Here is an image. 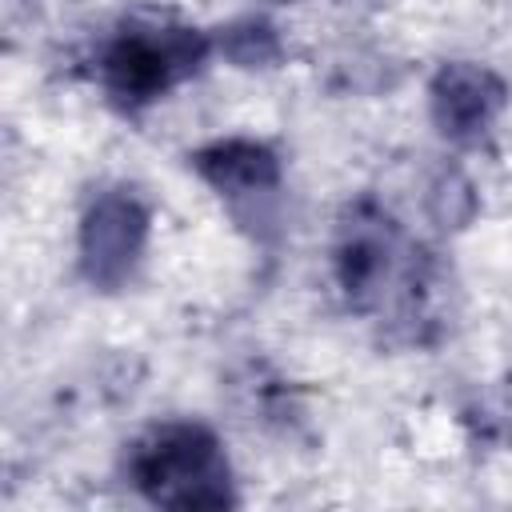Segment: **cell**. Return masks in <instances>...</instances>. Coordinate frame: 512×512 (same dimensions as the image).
I'll use <instances>...</instances> for the list:
<instances>
[{
  "label": "cell",
  "instance_id": "6da1fadb",
  "mask_svg": "<svg viewBox=\"0 0 512 512\" xmlns=\"http://www.w3.org/2000/svg\"><path fill=\"white\" fill-rule=\"evenodd\" d=\"M132 484L160 508H228L232 472L220 440L200 424H160L128 456Z\"/></svg>",
  "mask_w": 512,
  "mask_h": 512
},
{
  "label": "cell",
  "instance_id": "3957f363",
  "mask_svg": "<svg viewBox=\"0 0 512 512\" xmlns=\"http://www.w3.org/2000/svg\"><path fill=\"white\" fill-rule=\"evenodd\" d=\"M144 236H148V216H144L136 196H128V192L100 196L88 208L84 228H80L84 276L96 288H120L140 260Z\"/></svg>",
  "mask_w": 512,
  "mask_h": 512
},
{
  "label": "cell",
  "instance_id": "5b68a950",
  "mask_svg": "<svg viewBox=\"0 0 512 512\" xmlns=\"http://www.w3.org/2000/svg\"><path fill=\"white\" fill-rule=\"evenodd\" d=\"M196 168L228 200H256L280 184L276 156L260 144H248V140H228V144L204 148L196 156Z\"/></svg>",
  "mask_w": 512,
  "mask_h": 512
},
{
  "label": "cell",
  "instance_id": "7a4b0ae2",
  "mask_svg": "<svg viewBox=\"0 0 512 512\" xmlns=\"http://www.w3.org/2000/svg\"><path fill=\"white\" fill-rule=\"evenodd\" d=\"M208 56V36L184 24L132 20L124 24L100 56V80L120 108H144Z\"/></svg>",
  "mask_w": 512,
  "mask_h": 512
},
{
  "label": "cell",
  "instance_id": "277c9868",
  "mask_svg": "<svg viewBox=\"0 0 512 512\" xmlns=\"http://www.w3.org/2000/svg\"><path fill=\"white\" fill-rule=\"evenodd\" d=\"M504 108V84L476 64H448L432 80V116L448 140L472 144Z\"/></svg>",
  "mask_w": 512,
  "mask_h": 512
}]
</instances>
